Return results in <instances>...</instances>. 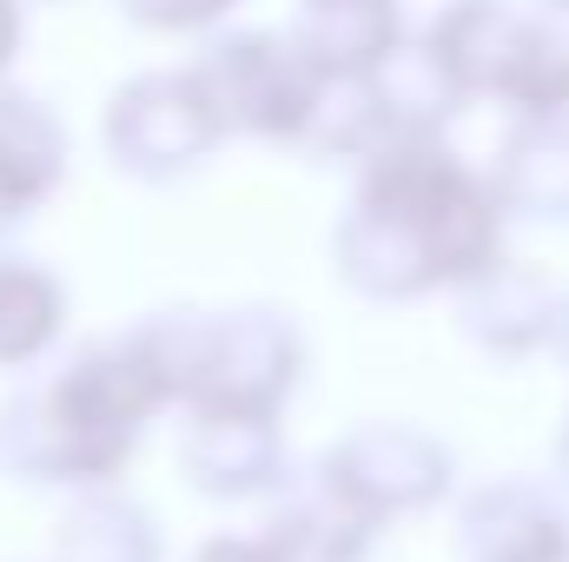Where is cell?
<instances>
[{"mask_svg": "<svg viewBox=\"0 0 569 562\" xmlns=\"http://www.w3.org/2000/svg\"><path fill=\"white\" fill-rule=\"evenodd\" d=\"M166 411H179L172 371L133 318L0 398V476L60 496L113 490Z\"/></svg>", "mask_w": 569, "mask_h": 562, "instance_id": "obj_1", "label": "cell"}, {"mask_svg": "<svg viewBox=\"0 0 569 562\" xmlns=\"http://www.w3.org/2000/svg\"><path fill=\"white\" fill-rule=\"evenodd\" d=\"M483 245H490V212L477 185L443 152L391 140L365 159V179L338 225V272L371 298H405L470 272Z\"/></svg>", "mask_w": 569, "mask_h": 562, "instance_id": "obj_2", "label": "cell"}, {"mask_svg": "<svg viewBox=\"0 0 569 562\" xmlns=\"http://www.w3.org/2000/svg\"><path fill=\"white\" fill-rule=\"evenodd\" d=\"M159 364L172 371L179 411H259L279 418L305 371L298 324L272 304H232V311H152L140 318Z\"/></svg>", "mask_w": 569, "mask_h": 562, "instance_id": "obj_3", "label": "cell"}, {"mask_svg": "<svg viewBox=\"0 0 569 562\" xmlns=\"http://www.w3.org/2000/svg\"><path fill=\"white\" fill-rule=\"evenodd\" d=\"M232 140L206 80L186 67H146L133 80H120L100 107V152L120 179L140 185H172L186 172H199L219 145Z\"/></svg>", "mask_w": 569, "mask_h": 562, "instance_id": "obj_4", "label": "cell"}, {"mask_svg": "<svg viewBox=\"0 0 569 562\" xmlns=\"http://www.w3.org/2000/svg\"><path fill=\"white\" fill-rule=\"evenodd\" d=\"M192 73L206 80L232 140H266V145H305L311 107L325 93V67L291 33H259V27L212 33L192 53Z\"/></svg>", "mask_w": 569, "mask_h": 562, "instance_id": "obj_5", "label": "cell"}, {"mask_svg": "<svg viewBox=\"0 0 569 562\" xmlns=\"http://www.w3.org/2000/svg\"><path fill=\"white\" fill-rule=\"evenodd\" d=\"M318 483H325L345 510H358L365 523H385V516L418 510V503L437 496L443 456L430 450L425 436L398 430V423H371V430H351L345 443L325 450Z\"/></svg>", "mask_w": 569, "mask_h": 562, "instance_id": "obj_6", "label": "cell"}, {"mask_svg": "<svg viewBox=\"0 0 569 562\" xmlns=\"http://www.w3.org/2000/svg\"><path fill=\"white\" fill-rule=\"evenodd\" d=\"M179 476H186L199 496H212V503L266 496L284 476L279 418H259V411H186V430H179Z\"/></svg>", "mask_w": 569, "mask_h": 562, "instance_id": "obj_7", "label": "cell"}, {"mask_svg": "<svg viewBox=\"0 0 569 562\" xmlns=\"http://www.w3.org/2000/svg\"><path fill=\"white\" fill-rule=\"evenodd\" d=\"M67 165H73L67 120L40 93L0 80V239L67 185Z\"/></svg>", "mask_w": 569, "mask_h": 562, "instance_id": "obj_8", "label": "cell"}, {"mask_svg": "<svg viewBox=\"0 0 569 562\" xmlns=\"http://www.w3.org/2000/svg\"><path fill=\"white\" fill-rule=\"evenodd\" d=\"M67 279L27 252H0V378H33L67 338Z\"/></svg>", "mask_w": 569, "mask_h": 562, "instance_id": "obj_9", "label": "cell"}, {"mask_svg": "<svg viewBox=\"0 0 569 562\" xmlns=\"http://www.w3.org/2000/svg\"><path fill=\"white\" fill-rule=\"evenodd\" d=\"M47 562H166V530L120 483L113 490H80L53 516Z\"/></svg>", "mask_w": 569, "mask_h": 562, "instance_id": "obj_10", "label": "cell"}, {"mask_svg": "<svg viewBox=\"0 0 569 562\" xmlns=\"http://www.w3.org/2000/svg\"><path fill=\"white\" fill-rule=\"evenodd\" d=\"M291 40L325 73H365L398 47V7L391 0H298Z\"/></svg>", "mask_w": 569, "mask_h": 562, "instance_id": "obj_11", "label": "cell"}, {"mask_svg": "<svg viewBox=\"0 0 569 562\" xmlns=\"http://www.w3.org/2000/svg\"><path fill=\"white\" fill-rule=\"evenodd\" d=\"M365 536H371V523L318 483L305 503H284L259 530V550H266V562H358Z\"/></svg>", "mask_w": 569, "mask_h": 562, "instance_id": "obj_12", "label": "cell"}, {"mask_svg": "<svg viewBox=\"0 0 569 562\" xmlns=\"http://www.w3.org/2000/svg\"><path fill=\"white\" fill-rule=\"evenodd\" d=\"M140 33H166V40H179V33H212L239 0H113Z\"/></svg>", "mask_w": 569, "mask_h": 562, "instance_id": "obj_13", "label": "cell"}, {"mask_svg": "<svg viewBox=\"0 0 569 562\" xmlns=\"http://www.w3.org/2000/svg\"><path fill=\"white\" fill-rule=\"evenodd\" d=\"M20 33H27V0H0V80L20 60Z\"/></svg>", "mask_w": 569, "mask_h": 562, "instance_id": "obj_14", "label": "cell"}, {"mask_svg": "<svg viewBox=\"0 0 569 562\" xmlns=\"http://www.w3.org/2000/svg\"><path fill=\"white\" fill-rule=\"evenodd\" d=\"M192 562H266V550H259V536H212L192 550Z\"/></svg>", "mask_w": 569, "mask_h": 562, "instance_id": "obj_15", "label": "cell"}]
</instances>
